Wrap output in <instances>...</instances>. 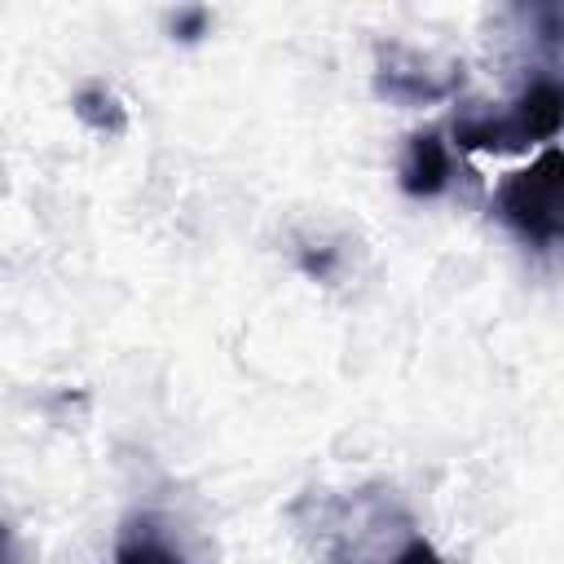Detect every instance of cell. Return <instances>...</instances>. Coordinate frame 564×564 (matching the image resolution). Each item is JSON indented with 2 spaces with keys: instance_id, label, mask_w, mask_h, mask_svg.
I'll return each instance as SVG.
<instances>
[{
  "instance_id": "6da1fadb",
  "label": "cell",
  "mask_w": 564,
  "mask_h": 564,
  "mask_svg": "<svg viewBox=\"0 0 564 564\" xmlns=\"http://www.w3.org/2000/svg\"><path fill=\"white\" fill-rule=\"evenodd\" d=\"M564 119V88L555 75H533L520 97L511 101V110H467L454 119V141L458 150H494V154H511V150H529L538 141H555Z\"/></svg>"
},
{
  "instance_id": "7a4b0ae2",
  "label": "cell",
  "mask_w": 564,
  "mask_h": 564,
  "mask_svg": "<svg viewBox=\"0 0 564 564\" xmlns=\"http://www.w3.org/2000/svg\"><path fill=\"white\" fill-rule=\"evenodd\" d=\"M560 176H564V154L555 145L542 150L538 163L507 172L498 194H494V212L498 220L529 247L551 251L564 234L560 225Z\"/></svg>"
},
{
  "instance_id": "3957f363",
  "label": "cell",
  "mask_w": 564,
  "mask_h": 564,
  "mask_svg": "<svg viewBox=\"0 0 564 564\" xmlns=\"http://www.w3.org/2000/svg\"><path fill=\"white\" fill-rule=\"evenodd\" d=\"M458 84H463V66H454V70H445V75H432V70H427L414 53H405V48H383L379 70H375L379 97L401 101V106H432V101L449 97Z\"/></svg>"
},
{
  "instance_id": "277c9868",
  "label": "cell",
  "mask_w": 564,
  "mask_h": 564,
  "mask_svg": "<svg viewBox=\"0 0 564 564\" xmlns=\"http://www.w3.org/2000/svg\"><path fill=\"white\" fill-rule=\"evenodd\" d=\"M449 181H454V154L441 141V132L436 128L414 132L405 141V159H401V189L410 198H436L449 189Z\"/></svg>"
},
{
  "instance_id": "5b68a950",
  "label": "cell",
  "mask_w": 564,
  "mask_h": 564,
  "mask_svg": "<svg viewBox=\"0 0 564 564\" xmlns=\"http://www.w3.org/2000/svg\"><path fill=\"white\" fill-rule=\"evenodd\" d=\"M110 564H185V551L172 542V533L159 516L141 511L119 529Z\"/></svg>"
},
{
  "instance_id": "8992f818",
  "label": "cell",
  "mask_w": 564,
  "mask_h": 564,
  "mask_svg": "<svg viewBox=\"0 0 564 564\" xmlns=\"http://www.w3.org/2000/svg\"><path fill=\"white\" fill-rule=\"evenodd\" d=\"M75 115L93 128V132H106V137H115V132H123L128 128V110H123V101L106 88V84H84L79 93H75Z\"/></svg>"
},
{
  "instance_id": "52a82bcc",
  "label": "cell",
  "mask_w": 564,
  "mask_h": 564,
  "mask_svg": "<svg viewBox=\"0 0 564 564\" xmlns=\"http://www.w3.org/2000/svg\"><path fill=\"white\" fill-rule=\"evenodd\" d=\"M207 22H212L207 9H185V13H176L172 31H176V40H198V35L207 31Z\"/></svg>"
},
{
  "instance_id": "ba28073f",
  "label": "cell",
  "mask_w": 564,
  "mask_h": 564,
  "mask_svg": "<svg viewBox=\"0 0 564 564\" xmlns=\"http://www.w3.org/2000/svg\"><path fill=\"white\" fill-rule=\"evenodd\" d=\"M392 564H445V560L436 555V546H432V542H423V538H410V542H405V551H401Z\"/></svg>"
},
{
  "instance_id": "9c48e42d",
  "label": "cell",
  "mask_w": 564,
  "mask_h": 564,
  "mask_svg": "<svg viewBox=\"0 0 564 564\" xmlns=\"http://www.w3.org/2000/svg\"><path fill=\"white\" fill-rule=\"evenodd\" d=\"M0 564H22L18 560V542H13V533H9L4 520H0Z\"/></svg>"
},
{
  "instance_id": "30bf717a",
  "label": "cell",
  "mask_w": 564,
  "mask_h": 564,
  "mask_svg": "<svg viewBox=\"0 0 564 564\" xmlns=\"http://www.w3.org/2000/svg\"><path fill=\"white\" fill-rule=\"evenodd\" d=\"M326 269H330V251H322V256H304V273H317V278H326Z\"/></svg>"
}]
</instances>
